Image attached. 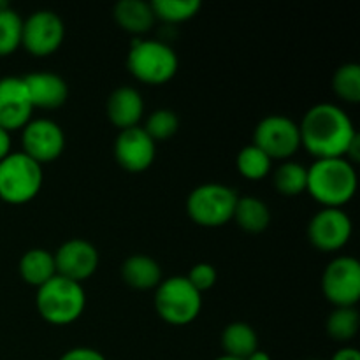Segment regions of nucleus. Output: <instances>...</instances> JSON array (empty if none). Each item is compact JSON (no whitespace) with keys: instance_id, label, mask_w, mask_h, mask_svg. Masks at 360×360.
Here are the masks:
<instances>
[{"instance_id":"39448f33","label":"nucleus","mask_w":360,"mask_h":360,"mask_svg":"<svg viewBox=\"0 0 360 360\" xmlns=\"http://www.w3.org/2000/svg\"><path fill=\"white\" fill-rule=\"evenodd\" d=\"M42 186L41 164L21 153L0 160V200L9 204L30 202Z\"/></svg>"},{"instance_id":"bb28decb","label":"nucleus","mask_w":360,"mask_h":360,"mask_svg":"<svg viewBox=\"0 0 360 360\" xmlns=\"http://www.w3.org/2000/svg\"><path fill=\"white\" fill-rule=\"evenodd\" d=\"M271 164H273V160L255 144L245 146L238 155V171L246 179L266 178L271 171Z\"/></svg>"},{"instance_id":"473e14b6","label":"nucleus","mask_w":360,"mask_h":360,"mask_svg":"<svg viewBox=\"0 0 360 360\" xmlns=\"http://www.w3.org/2000/svg\"><path fill=\"white\" fill-rule=\"evenodd\" d=\"M11 153V136L7 130H4L0 127V160L7 157Z\"/></svg>"},{"instance_id":"6e6552de","label":"nucleus","mask_w":360,"mask_h":360,"mask_svg":"<svg viewBox=\"0 0 360 360\" xmlns=\"http://www.w3.org/2000/svg\"><path fill=\"white\" fill-rule=\"evenodd\" d=\"M253 144L271 160L290 158L301 146L299 125L283 115H271L260 120L253 134Z\"/></svg>"},{"instance_id":"412c9836","label":"nucleus","mask_w":360,"mask_h":360,"mask_svg":"<svg viewBox=\"0 0 360 360\" xmlns=\"http://www.w3.org/2000/svg\"><path fill=\"white\" fill-rule=\"evenodd\" d=\"M221 347L229 357L246 360L253 352L259 350V340L248 323L234 322L225 327L221 334Z\"/></svg>"},{"instance_id":"9d476101","label":"nucleus","mask_w":360,"mask_h":360,"mask_svg":"<svg viewBox=\"0 0 360 360\" xmlns=\"http://www.w3.org/2000/svg\"><path fill=\"white\" fill-rule=\"evenodd\" d=\"M65 27L53 11H37L23 21L21 44L34 56H48L62 46Z\"/></svg>"},{"instance_id":"f3484780","label":"nucleus","mask_w":360,"mask_h":360,"mask_svg":"<svg viewBox=\"0 0 360 360\" xmlns=\"http://www.w3.org/2000/svg\"><path fill=\"white\" fill-rule=\"evenodd\" d=\"M108 116L115 127L120 130L137 127L139 120L143 118L144 102L136 88L122 86L116 88L108 98Z\"/></svg>"},{"instance_id":"b1692460","label":"nucleus","mask_w":360,"mask_h":360,"mask_svg":"<svg viewBox=\"0 0 360 360\" xmlns=\"http://www.w3.org/2000/svg\"><path fill=\"white\" fill-rule=\"evenodd\" d=\"M360 316L355 306L336 308L327 319V334L336 341H350L359 333Z\"/></svg>"},{"instance_id":"2eb2a0df","label":"nucleus","mask_w":360,"mask_h":360,"mask_svg":"<svg viewBox=\"0 0 360 360\" xmlns=\"http://www.w3.org/2000/svg\"><path fill=\"white\" fill-rule=\"evenodd\" d=\"M32 105L23 77L7 76L0 79V127L7 132L23 129L30 122Z\"/></svg>"},{"instance_id":"f704fd0d","label":"nucleus","mask_w":360,"mask_h":360,"mask_svg":"<svg viewBox=\"0 0 360 360\" xmlns=\"http://www.w3.org/2000/svg\"><path fill=\"white\" fill-rule=\"evenodd\" d=\"M214 360H241V359H234V357H229V355H221V357H218Z\"/></svg>"},{"instance_id":"0eeeda50","label":"nucleus","mask_w":360,"mask_h":360,"mask_svg":"<svg viewBox=\"0 0 360 360\" xmlns=\"http://www.w3.org/2000/svg\"><path fill=\"white\" fill-rule=\"evenodd\" d=\"M238 193L227 185L204 183L186 199V213L202 227H221L234 217Z\"/></svg>"},{"instance_id":"dca6fc26","label":"nucleus","mask_w":360,"mask_h":360,"mask_svg":"<svg viewBox=\"0 0 360 360\" xmlns=\"http://www.w3.org/2000/svg\"><path fill=\"white\" fill-rule=\"evenodd\" d=\"M28 97L34 108L56 109L65 104L69 97L67 83L53 72H34L23 77Z\"/></svg>"},{"instance_id":"7c9ffc66","label":"nucleus","mask_w":360,"mask_h":360,"mask_svg":"<svg viewBox=\"0 0 360 360\" xmlns=\"http://www.w3.org/2000/svg\"><path fill=\"white\" fill-rule=\"evenodd\" d=\"M60 360H108L101 352L94 350V348L86 347H77L72 350L65 352V354L60 357Z\"/></svg>"},{"instance_id":"a211bd4d","label":"nucleus","mask_w":360,"mask_h":360,"mask_svg":"<svg viewBox=\"0 0 360 360\" xmlns=\"http://www.w3.org/2000/svg\"><path fill=\"white\" fill-rule=\"evenodd\" d=\"M122 276L129 287L150 290L160 285L162 269L157 260L146 255H132L123 262Z\"/></svg>"},{"instance_id":"423d86ee","label":"nucleus","mask_w":360,"mask_h":360,"mask_svg":"<svg viewBox=\"0 0 360 360\" xmlns=\"http://www.w3.org/2000/svg\"><path fill=\"white\" fill-rule=\"evenodd\" d=\"M155 308L171 326H188L202 308V295L190 285L186 276H172L160 281L155 294Z\"/></svg>"},{"instance_id":"72a5a7b5","label":"nucleus","mask_w":360,"mask_h":360,"mask_svg":"<svg viewBox=\"0 0 360 360\" xmlns=\"http://www.w3.org/2000/svg\"><path fill=\"white\" fill-rule=\"evenodd\" d=\"M246 360H271V357H269V355L266 354V352L257 350V352H253V354L250 355V357L246 359Z\"/></svg>"},{"instance_id":"2f4dec72","label":"nucleus","mask_w":360,"mask_h":360,"mask_svg":"<svg viewBox=\"0 0 360 360\" xmlns=\"http://www.w3.org/2000/svg\"><path fill=\"white\" fill-rule=\"evenodd\" d=\"M330 360H360V354L357 348L345 347L341 348V350H338Z\"/></svg>"},{"instance_id":"5701e85b","label":"nucleus","mask_w":360,"mask_h":360,"mask_svg":"<svg viewBox=\"0 0 360 360\" xmlns=\"http://www.w3.org/2000/svg\"><path fill=\"white\" fill-rule=\"evenodd\" d=\"M306 183H308V169L299 162H285L276 169L273 176L274 188L287 197H294L304 192Z\"/></svg>"},{"instance_id":"f257e3e1","label":"nucleus","mask_w":360,"mask_h":360,"mask_svg":"<svg viewBox=\"0 0 360 360\" xmlns=\"http://www.w3.org/2000/svg\"><path fill=\"white\" fill-rule=\"evenodd\" d=\"M301 144L319 158H340L357 136L350 116L336 104L322 102L309 109L299 125Z\"/></svg>"},{"instance_id":"aec40b11","label":"nucleus","mask_w":360,"mask_h":360,"mask_svg":"<svg viewBox=\"0 0 360 360\" xmlns=\"http://www.w3.org/2000/svg\"><path fill=\"white\" fill-rule=\"evenodd\" d=\"M20 274L23 281H27L32 287H42L46 281L56 276L55 257L48 250H28L20 260Z\"/></svg>"},{"instance_id":"c756f323","label":"nucleus","mask_w":360,"mask_h":360,"mask_svg":"<svg viewBox=\"0 0 360 360\" xmlns=\"http://www.w3.org/2000/svg\"><path fill=\"white\" fill-rule=\"evenodd\" d=\"M217 278H218V273L211 264L200 262V264H195V266L190 269L186 280L190 281V285H192L197 292L202 294L204 290H210V288L217 283Z\"/></svg>"},{"instance_id":"f8f14e48","label":"nucleus","mask_w":360,"mask_h":360,"mask_svg":"<svg viewBox=\"0 0 360 360\" xmlns=\"http://www.w3.org/2000/svg\"><path fill=\"white\" fill-rule=\"evenodd\" d=\"M350 217L338 207H323L308 225L309 241L322 252H338L350 241Z\"/></svg>"},{"instance_id":"a878e982","label":"nucleus","mask_w":360,"mask_h":360,"mask_svg":"<svg viewBox=\"0 0 360 360\" xmlns=\"http://www.w3.org/2000/svg\"><path fill=\"white\" fill-rule=\"evenodd\" d=\"M23 20L14 9H0V56L11 55L21 46Z\"/></svg>"},{"instance_id":"cd10ccee","label":"nucleus","mask_w":360,"mask_h":360,"mask_svg":"<svg viewBox=\"0 0 360 360\" xmlns=\"http://www.w3.org/2000/svg\"><path fill=\"white\" fill-rule=\"evenodd\" d=\"M333 88L345 102L357 104L360 101V65L345 63L334 72Z\"/></svg>"},{"instance_id":"f03ea898","label":"nucleus","mask_w":360,"mask_h":360,"mask_svg":"<svg viewBox=\"0 0 360 360\" xmlns=\"http://www.w3.org/2000/svg\"><path fill=\"white\" fill-rule=\"evenodd\" d=\"M306 190L326 207L345 206L357 190V172L347 158H319L308 169Z\"/></svg>"},{"instance_id":"4468645a","label":"nucleus","mask_w":360,"mask_h":360,"mask_svg":"<svg viewBox=\"0 0 360 360\" xmlns=\"http://www.w3.org/2000/svg\"><path fill=\"white\" fill-rule=\"evenodd\" d=\"M53 257L56 274L77 283L90 278L98 266L97 248L84 239H70L63 243Z\"/></svg>"},{"instance_id":"7ed1b4c3","label":"nucleus","mask_w":360,"mask_h":360,"mask_svg":"<svg viewBox=\"0 0 360 360\" xmlns=\"http://www.w3.org/2000/svg\"><path fill=\"white\" fill-rule=\"evenodd\" d=\"M35 304L46 322L53 326H69L84 311L86 295L81 283L56 274L37 288Z\"/></svg>"},{"instance_id":"c85d7f7f","label":"nucleus","mask_w":360,"mask_h":360,"mask_svg":"<svg viewBox=\"0 0 360 360\" xmlns=\"http://www.w3.org/2000/svg\"><path fill=\"white\" fill-rule=\"evenodd\" d=\"M178 127L179 120L174 111H171V109H157V111L151 112L143 129L153 141H165L178 132Z\"/></svg>"},{"instance_id":"6ab92c4d","label":"nucleus","mask_w":360,"mask_h":360,"mask_svg":"<svg viewBox=\"0 0 360 360\" xmlns=\"http://www.w3.org/2000/svg\"><path fill=\"white\" fill-rule=\"evenodd\" d=\"M115 20L130 34H144L155 23L153 9L144 0H122L115 6Z\"/></svg>"},{"instance_id":"1a4fd4ad","label":"nucleus","mask_w":360,"mask_h":360,"mask_svg":"<svg viewBox=\"0 0 360 360\" xmlns=\"http://www.w3.org/2000/svg\"><path fill=\"white\" fill-rule=\"evenodd\" d=\"M322 290L336 308L355 306L360 299V264L354 257H336L327 264L322 276Z\"/></svg>"},{"instance_id":"393cba45","label":"nucleus","mask_w":360,"mask_h":360,"mask_svg":"<svg viewBox=\"0 0 360 360\" xmlns=\"http://www.w3.org/2000/svg\"><path fill=\"white\" fill-rule=\"evenodd\" d=\"M155 20H164L167 23H181L190 20L200 9L199 0H153L150 2Z\"/></svg>"},{"instance_id":"9b49d317","label":"nucleus","mask_w":360,"mask_h":360,"mask_svg":"<svg viewBox=\"0 0 360 360\" xmlns=\"http://www.w3.org/2000/svg\"><path fill=\"white\" fill-rule=\"evenodd\" d=\"M65 134L62 127L48 118H37L23 127V153L37 164L53 162L63 153Z\"/></svg>"},{"instance_id":"20e7f679","label":"nucleus","mask_w":360,"mask_h":360,"mask_svg":"<svg viewBox=\"0 0 360 360\" xmlns=\"http://www.w3.org/2000/svg\"><path fill=\"white\" fill-rule=\"evenodd\" d=\"M127 67L143 83L164 84L178 72V55L162 41L136 39L130 46Z\"/></svg>"},{"instance_id":"ddd939ff","label":"nucleus","mask_w":360,"mask_h":360,"mask_svg":"<svg viewBox=\"0 0 360 360\" xmlns=\"http://www.w3.org/2000/svg\"><path fill=\"white\" fill-rule=\"evenodd\" d=\"M157 146L143 127L120 130L115 141V158L129 172H143L153 164Z\"/></svg>"},{"instance_id":"4be33fe9","label":"nucleus","mask_w":360,"mask_h":360,"mask_svg":"<svg viewBox=\"0 0 360 360\" xmlns=\"http://www.w3.org/2000/svg\"><path fill=\"white\" fill-rule=\"evenodd\" d=\"M232 218L238 221L243 231L259 234V232L266 231L267 225H269L271 213L266 202H262V200L253 195H246L238 199Z\"/></svg>"}]
</instances>
